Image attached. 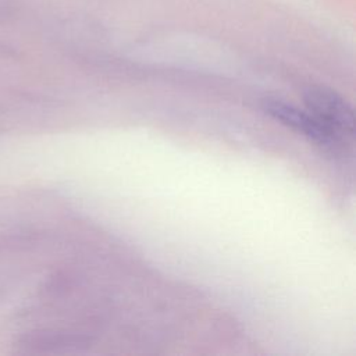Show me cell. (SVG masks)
<instances>
[{
	"instance_id": "2",
	"label": "cell",
	"mask_w": 356,
	"mask_h": 356,
	"mask_svg": "<svg viewBox=\"0 0 356 356\" xmlns=\"http://www.w3.org/2000/svg\"><path fill=\"white\" fill-rule=\"evenodd\" d=\"M263 110L277 121L298 132H302L321 146L335 147L341 143V140L314 115H312L309 111L298 108L293 104H288L277 99H266L263 102Z\"/></svg>"
},
{
	"instance_id": "1",
	"label": "cell",
	"mask_w": 356,
	"mask_h": 356,
	"mask_svg": "<svg viewBox=\"0 0 356 356\" xmlns=\"http://www.w3.org/2000/svg\"><path fill=\"white\" fill-rule=\"evenodd\" d=\"M305 104L307 111L341 142L353 136V110L349 103L332 89L323 86L310 88L305 93Z\"/></svg>"
}]
</instances>
